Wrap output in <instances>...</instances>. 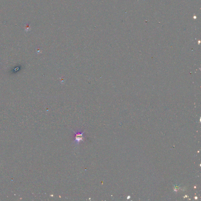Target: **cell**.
<instances>
[{"instance_id": "6da1fadb", "label": "cell", "mask_w": 201, "mask_h": 201, "mask_svg": "<svg viewBox=\"0 0 201 201\" xmlns=\"http://www.w3.org/2000/svg\"><path fill=\"white\" fill-rule=\"evenodd\" d=\"M73 131L75 134L74 140L73 141L75 145H78L80 144L81 141L84 142L85 136L83 134L84 133L85 131L83 132H81V131H77L76 132Z\"/></svg>"}]
</instances>
